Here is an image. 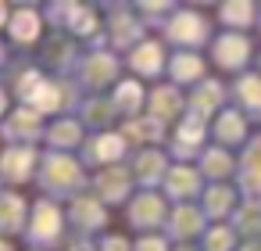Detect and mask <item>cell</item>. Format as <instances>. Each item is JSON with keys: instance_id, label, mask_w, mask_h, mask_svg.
<instances>
[{"instance_id": "3", "label": "cell", "mask_w": 261, "mask_h": 251, "mask_svg": "<svg viewBox=\"0 0 261 251\" xmlns=\"http://www.w3.org/2000/svg\"><path fill=\"white\" fill-rule=\"evenodd\" d=\"M36 104H40V108H54V104H58V94H54L50 86H43V90L36 94Z\"/></svg>"}, {"instance_id": "8", "label": "cell", "mask_w": 261, "mask_h": 251, "mask_svg": "<svg viewBox=\"0 0 261 251\" xmlns=\"http://www.w3.org/2000/svg\"><path fill=\"white\" fill-rule=\"evenodd\" d=\"M122 101H140V90H136V86H125V90H122Z\"/></svg>"}, {"instance_id": "5", "label": "cell", "mask_w": 261, "mask_h": 251, "mask_svg": "<svg viewBox=\"0 0 261 251\" xmlns=\"http://www.w3.org/2000/svg\"><path fill=\"white\" fill-rule=\"evenodd\" d=\"M54 222H58V215H54V212H47V208H43V212H40V230H43V233H47V230H50V233H54Z\"/></svg>"}, {"instance_id": "9", "label": "cell", "mask_w": 261, "mask_h": 251, "mask_svg": "<svg viewBox=\"0 0 261 251\" xmlns=\"http://www.w3.org/2000/svg\"><path fill=\"white\" fill-rule=\"evenodd\" d=\"M0 104H4V97H0Z\"/></svg>"}, {"instance_id": "1", "label": "cell", "mask_w": 261, "mask_h": 251, "mask_svg": "<svg viewBox=\"0 0 261 251\" xmlns=\"http://www.w3.org/2000/svg\"><path fill=\"white\" fill-rule=\"evenodd\" d=\"M15 36L18 40H33L36 36V18L33 15H18L15 18Z\"/></svg>"}, {"instance_id": "10", "label": "cell", "mask_w": 261, "mask_h": 251, "mask_svg": "<svg viewBox=\"0 0 261 251\" xmlns=\"http://www.w3.org/2000/svg\"><path fill=\"white\" fill-rule=\"evenodd\" d=\"M0 15H4V8H0Z\"/></svg>"}, {"instance_id": "6", "label": "cell", "mask_w": 261, "mask_h": 251, "mask_svg": "<svg viewBox=\"0 0 261 251\" xmlns=\"http://www.w3.org/2000/svg\"><path fill=\"white\" fill-rule=\"evenodd\" d=\"M100 154H118V140H111V136H108V140L100 144Z\"/></svg>"}, {"instance_id": "4", "label": "cell", "mask_w": 261, "mask_h": 251, "mask_svg": "<svg viewBox=\"0 0 261 251\" xmlns=\"http://www.w3.org/2000/svg\"><path fill=\"white\" fill-rule=\"evenodd\" d=\"M8 165H11V172H15V176H22V172H25V165H29V154H8Z\"/></svg>"}, {"instance_id": "7", "label": "cell", "mask_w": 261, "mask_h": 251, "mask_svg": "<svg viewBox=\"0 0 261 251\" xmlns=\"http://www.w3.org/2000/svg\"><path fill=\"white\" fill-rule=\"evenodd\" d=\"M140 61H143V69H154V47H147V51H143V58H140Z\"/></svg>"}, {"instance_id": "2", "label": "cell", "mask_w": 261, "mask_h": 251, "mask_svg": "<svg viewBox=\"0 0 261 251\" xmlns=\"http://www.w3.org/2000/svg\"><path fill=\"white\" fill-rule=\"evenodd\" d=\"M18 212H22V204H18V201H0V219L15 222V219H18Z\"/></svg>"}]
</instances>
